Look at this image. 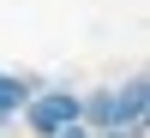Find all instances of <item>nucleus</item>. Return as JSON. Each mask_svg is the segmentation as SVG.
Instances as JSON below:
<instances>
[{
    "instance_id": "1",
    "label": "nucleus",
    "mask_w": 150,
    "mask_h": 138,
    "mask_svg": "<svg viewBox=\"0 0 150 138\" xmlns=\"http://www.w3.org/2000/svg\"><path fill=\"white\" fill-rule=\"evenodd\" d=\"M24 120H30L36 138H54L60 126L78 120V96H72V90H36L30 102H24Z\"/></svg>"
},
{
    "instance_id": "2",
    "label": "nucleus",
    "mask_w": 150,
    "mask_h": 138,
    "mask_svg": "<svg viewBox=\"0 0 150 138\" xmlns=\"http://www.w3.org/2000/svg\"><path fill=\"white\" fill-rule=\"evenodd\" d=\"M144 108H150V72H138V78H126L114 90V120H120V126H138Z\"/></svg>"
},
{
    "instance_id": "3",
    "label": "nucleus",
    "mask_w": 150,
    "mask_h": 138,
    "mask_svg": "<svg viewBox=\"0 0 150 138\" xmlns=\"http://www.w3.org/2000/svg\"><path fill=\"white\" fill-rule=\"evenodd\" d=\"M30 96H36V84H30V78H18V72H0V126L24 114V102H30Z\"/></svg>"
},
{
    "instance_id": "4",
    "label": "nucleus",
    "mask_w": 150,
    "mask_h": 138,
    "mask_svg": "<svg viewBox=\"0 0 150 138\" xmlns=\"http://www.w3.org/2000/svg\"><path fill=\"white\" fill-rule=\"evenodd\" d=\"M90 138H144V120H138V126H108V132H90Z\"/></svg>"
},
{
    "instance_id": "5",
    "label": "nucleus",
    "mask_w": 150,
    "mask_h": 138,
    "mask_svg": "<svg viewBox=\"0 0 150 138\" xmlns=\"http://www.w3.org/2000/svg\"><path fill=\"white\" fill-rule=\"evenodd\" d=\"M54 138H90V126H84V120H72V126H60Z\"/></svg>"
}]
</instances>
